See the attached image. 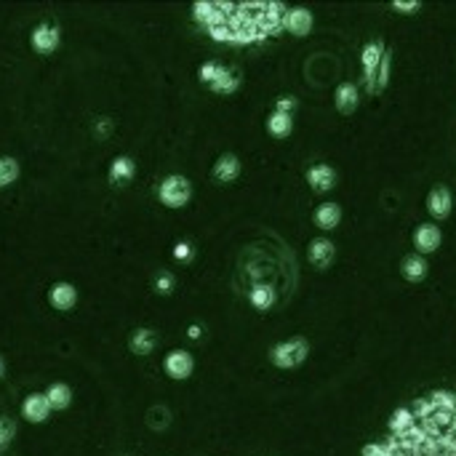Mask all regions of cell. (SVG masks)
Listing matches in <instances>:
<instances>
[{"mask_svg":"<svg viewBox=\"0 0 456 456\" xmlns=\"http://www.w3.org/2000/svg\"><path fill=\"white\" fill-rule=\"evenodd\" d=\"M392 9L403 13H411V11H419V3H392Z\"/></svg>","mask_w":456,"mask_h":456,"instance_id":"cell-32","label":"cell"},{"mask_svg":"<svg viewBox=\"0 0 456 456\" xmlns=\"http://www.w3.org/2000/svg\"><path fill=\"white\" fill-rule=\"evenodd\" d=\"M171 289H174V275L160 272V275L155 278V291H157V294H168Z\"/></svg>","mask_w":456,"mask_h":456,"instance_id":"cell-28","label":"cell"},{"mask_svg":"<svg viewBox=\"0 0 456 456\" xmlns=\"http://www.w3.org/2000/svg\"><path fill=\"white\" fill-rule=\"evenodd\" d=\"M238 177H240V160H238L233 152H224V155L213 163V179L230 184V182H235Z\"/></svg>","mask_w":456,"mask_h":456,"instance_id":"cell-11","label":"cell"},{"mask_svg":"<svg viewBox=\"0 0 456 456\" xmlns=\"http://www.w3.org/2000/svg\"><path fill=\"white\" fill-rule=\"evenodd\" d=\"M0 377H3V360H0Z\"/></svg>","mask_w":456,"mask_h":456,"instance_id":"cell-34","label":"cell"},{"mask_svg":"<svg viewBox=\"0 0 456 456\" xmlns=\"http://www.w3.org/2000/svg\"><path fill=\"white\" fill-rule=\"evenodd\" d=\"M51 411H54V408L48 406V398H45L43 392H33V395H27L22 403V416L27 422H35V424L45 422Z\"/></svg>","mask_w":456,"mask_h":456,"instance_id":"cell-5","label":"cell"},{"mask_svg":"<svg viewBox=\"0 0 456 456\" xmlns=\"http://www.w3.org/2000/svg\"><path fill=\"white\" fill-rule=\"evenodd\" d=\"M238 86H240V75H238L235 69L224 67L222 75H219V78L211 83V91H213V94H222V96H227V94H235V91H238Z\"/></svg>","mask_w":456,"mask_h":456,"instance_id":"cell-22","label":"cell"},{"mask_svg":"<svg viewBox=\"0 0 456 456\" xmlns=\"http://www.w3.org/2000/svg\"><path fill=\"white\" fill-rule=\"evenodd\" d=\"M157 345V334L155 331H150V328H136L131 339H128V347H131V352L136 355H150Z\"/></svg>","mask_w":456,"mask_h":456,"instance_id":"cell-16","label":"cell"},{"mask_svg":"<svg viewBox=\"0 0 456 456\" xmlns=\"http://www.w3.org/2000/svg\"><path fill=\"white\" fill-rule=\"evenodd\" d=\"M56 45H59V30H56L54 24H38L33 33V48L38 54H51L56 51Z\"/></svg>","mask_w":456,"mask_h":456,"instance_id":"cell-9","label":"cell"},{"mask_svg":"<svg viewBox=\"0 0 456 456\" xmlns=\"http://www.w3.org/2000/svg\"><path fill=\"white\" fill-rule=\"evenodd\" d=\"M248 301H251L254 310H269L278 301V294L269 283H256L254 289L248 291Z\"/></svg>","mask_w":456,"mask_h":456,"instance_id":"cell-15","label":"cell"},{"mask_svg":"<svg viewBox=\"0 0 456 456\" xmlns=\"http://www.w3.org/2000/svg\"><path fill=\"white\" fill-rule=\"evenodd\" d=\"M283 30H289L296 38H304L312 30V13L307 9H289L283 16Z\"/></svg>","mask_w":456,"mask_h":456,"instance_id":"cell-8","label":"cell"},{"mask_svg":"<svg viewBox=\"0 0 456 456\" xmlns=\"http://www.w3.org/2000/svg\"><path fill=\"white\" fill-rule=\"evenodd\" d=\"M336 110L342 112V115H350V112H355L357 107V99H360V94L352 83H342L339 89H336Z\"/></svg>","mask_w":456,"mask_h":456,"instance_id":"cell-18","label":"cell"},{"mask_svg":"<svg viewBox=\"0 0 456 456\" xmlns=\"http://www.w3.org/2000/svg\"><path fill=\"white\" fill-rule=\"evenodd\" d=\"M384 48L382 43H368L363 48V56H360V65H363V83H366V89L374 94V83H377V69L382 65V59H384Z\"/></svg>","mask_w":456,"mask_h":456,"instance_id":"cell-4","label":"cell"},{"mask_svg":"<svg viewBox=\"0 0 456 456\" xmlns=\"http://www.w3.org/2000/svg\"><path fill=\"white\" fill-rule=\"evenodd\" d=\"M307 184L315 192H328L336 184V171L331 166H326V163H315V166L307 168Z\"/></svg>","mask_w":456,"mask_h":456,"instance_id":"cell-7","label":"cell"},{"mask_svg":"<svg viewBox=\"0 0 456 456\" xmlns=\"http://www.w3.org/2000/svg\"><path fill=\"white\" fill-rule=\"evenodd\" d=\"M110 131H112V121L101 118V121L96 123V136H99V139H104V136H110Z\"/></svg>","mask_w":456,"mask_h":456,"instance_id":"cell-31","label":"cell"},{"mask_svg":"<svg viewBox=\"0 0 456 456\" xmlns=\"http://www.w3.org/2000/svg\"><path fill=\"white\" fill-rule=\"evenodd\" d=\"M312 222L321 230H334L336 224L342 222V208L336 203H321L312 213Z\"/></svg>","mask_w":456,"mask_h":456,"instance_id":"cell-13","label":"cell"},{"mask_svg":"<svg viewBox=\"0 0 456 456\" xmlns=\"http://www.w3.org/2000/svg\"><path fill=\"white\" fill-rule=\"evenodd\" d=\"M222 69H224V65H219V62H206L201 67V72H198V78H201L206 86H211L213 80L222 75Z\"/></svg>","mask_w":456,"mask_h":456,"instance_id":"cell-25","label":"cell"},{"mask_svg":"<svg viewBox=\"0 0 456 456\" xmlns=\"http://www.w3.org/2000/svg\"><path fill=\"white\" fill-rule=\"evenodd\" d=\"M16 435V424L9 416H0V448L11 443V438Z\"/></svg>","mask_w":456,"mask_h":456,"instance_id":"cell-26","label":"cell"},{"mask_svg":"<svg viewBox=\"0 0 456 456\" xmlns=\"http://www.w3.org/2000/svg\"><path fill=\"white\" fill-rule=\"evenodd\" d=\"M427 208L433 213L435 219H445L451 213V192L445 187H435L427 198Z\"/></svg>","mask_w":456,"mask_h":456,"instance_id":"cell-14","label":"cell"},{"mask_svg":"<svg viewBox=\"0 0 456 456\" xmlns=\"http://www.w3.org/2000/svg\"><path fill=\"white\" fill-rule=\"evenodd\" d=\"M201 334H203L201 326H189V328H187V336H189V339H201Z\"/></svg>","mask_w":456,"mask_h":456,"instance_id":"cell-33","label":"cell"},{"mask_svg":"<svg viewBox=\"0 0 456 456\" xmlns=\"http://www.w3.org/2000/svg\"><path fill=\"white\" fill-rule=\"evenodd\" d=\"M267 131H269V136H275V139H286V136L294 131V115L272 112L267 118Z\"/></svg>","mask_w":456,"mask_h":456,"instance_id":"cell-20","label":"cell"},{"mask_svg":"<svg viewBox=\"0 0 456 456\" xmlns=\"http://www.w3.org/2000/svg\"><path fill=\"white\" fill-rule=\"evenodd\" d=\"M19 177V163L13 157H0V187H9Z\"/></svg>","mask_w":456,"mask_h":456,"instance_id":"cell-24","label":"cell"},{"mask_svg":"<svg viewBox=\"0 0 456 456\" xmlns=\"http://www.w3.org/2000/svg\"><path fill=\"white\" fill-rule=\"evenodd\" d=\"M45 398H48V406H51L54 411H65L69 403H72V389H69L67 384H62V382H56V384L48 387Z\"/></svg>","mask_w":456,"mask_h":456,"instance_id":"cell-21","label":"cell"},{"mask_svg":"<svg viewBox=\"0 0 456 456\" xmlns=\"http://www.w3.org/2000/svg\"><path fill=\"white\" fill-rule=\"evenodd\" d=\"M294 107H296V99H294V96H280V99L275 101V112H286V115H291Z\"/></svg>","mask_w":456,"mask_h":456,"instance_id":"cell-29","label":"cell"},{"mask_svg":"<svg viewBox=\"0 0 456 456\" xmlns=\"http://www.w3.org/2000/svg\"><path fill=\"white\" fill-rule=\"evenodd\" d=\"M413 245L419 254H433L440 245V230L435 224H419L413 233Z\"/></svg>","mask_w":456,"mask_h":456,"instance_id":"cell-10","label":"cell"},{"mask_svg":"<svg viewBox=\"0 0 456 456\" xmlns=\"http://www.w3.org/2000/svg\"><path fill=\"white\" fill-rule=\"evenodd\" d=\"M134 174H136V166H134V160H131V157L121 155L110 163V182L112 184H126V182H131V179H134Z\"/></svg>","mask_w":456,"mask_h":456,"instance_id":"cell-17","label":"cell"},{"mask_svg":"<svg viewBox=\"0 0 456 456\" xmlns=\"http://www.w3.org/2000/svg\"><path fill=\"white\" fill-rule=\"evenodd\" d=\"M157 198H160V203L168 206V208H182V206H187L189 198H192V184H189L182 174H171V177H166L160 182Z\"/></svg>","mask_w":456,"mask_h":456,"instance_id":"cell-1","label":"cell"},{"mask_svg":"<svg viewBox=\"0 0 456 456\" xmlns=\"http://www.w3.org/2000/svg\"><path fill=\"white\" fill-rule=\"evenodd\" d=\"M310 355V345H307V339H301V336H294L289 342H283L272 350V363L278 368H296L301 366L304 360Z\"/></svg>","mask_w":456,"mask_h":456,"instance_id":"cell-2","label":"cell"},{"mask_svg":"<svg viewBox=\"0 0 456 456\" xmlns=\"http://www.w3.org/2000/svg\"><path fill=\"white\" fill-rule=\"evenodd\" d=\"M174 256H177V262H189V259H192V245L177 243L174 245Z\"/></svg>","mask_w":456,"mask_h":456,"instance_id":"cell-30","label":"cell"},{"mask_svg":"<svg viewBox=\"0 0 456 456\" xmlns=\"http://www.w3.org/2000/svg\"><path fill=\"white\" fill-rule=\"evenodd\" d=\"M401 272L406 280H411V283H419V280L427 278V262H424V256L413 254V256H406L401 265Z\"/></svg>","mask_w":456,"mask_h":456,"instance_id":"cell-19","label":"cell"},{"mask_svg":"<svg viewBox=\"0 0 456 456\" xmlns=\"http://www.w3.org/2000/svg\"><path fill=\"white\" fill-rule=\"evenodd\" d=\"M192 368H195V360L189 355L187 350H171L166 357H163V371H166L171 379H187L192 374Z\"/></svg>","mask_w":456,"mask_h":456,"instance_id":"cell-3","label":"cell"},{"mask_svg":"<svg viewBox=\"0 0 456 456\" xmlns=\"http://www.w3.org/2000/svg\"><path fill=\"white\" fill-rule=\"evenodd\" d=\"M307 256H310L312 267L326 269L331 262H334L336 248H334V243H331L328 238H315V240L310 243V248H307Z\"/></svg>","mask_w":456,"mask_h":456,"instance_id":"cell-6","label":"cell"},{"mask_svg":"<svg viewBox=\"0 0 456 456\" xmlns=\"http://www.w3.org/2000/svg\"><path fill=\"white\" fill-rule=\"evenodd\" d=\"M413 424H416V416H413L411 408H398V411L389 416V435L408 433Z\"/></svg>","mask_w":456,"mask_h":456,"instance_id":"cell-23","label":"cell"},{"mask_svg":"<svg viewBox=\"0 0 456 456\" xmlns=\"http://www.w3.org/2000/svg\"><path fill=\"white\" fill-rule=\"evenodd\" d=\"M48 301H51V307H56V310H72L75 301H78V291H75V286H69V283H56L54 289L48 291Z\"/></svg>","mask_w":456,"mask_h":456,"instance_id":"cell-12","label":"cell"},{"mask_svg":"<svg viewBox=\"0 0 456 456\" xmlns=\"http://www.w3.org/2000/svg\"><path fill=\"white\" fill-rule=\"evenodd\" d=\"M389 80V54H384V59H382V65H379L377 69V83H374V91H382L384 86H387Z\"/></svg>","mask_w":456,"mask_h":456,"instance_id":"cell-27","label":"cell"}]
</instances>
